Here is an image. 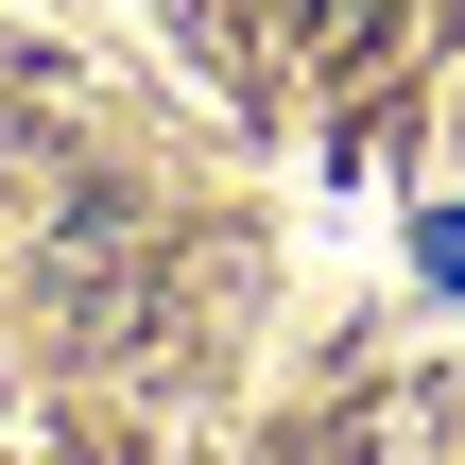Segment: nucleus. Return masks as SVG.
Listing matches in <instances>:
<instances>
[{
    "instance_id": "1",
    "label": "nucleus",
    "mask_w": 465,
    "mask_h": 465,
    "mask_svg": "<svg viewBox=\"0 0 465 465\" xmlns=\"http://www.w3.org/2000/svg\"><path fill=\"white\" fill-rule=\"evenodd\" d=\"M362 17H380V0H293V35H362Z\"/></svg>"
}]
</instances>
